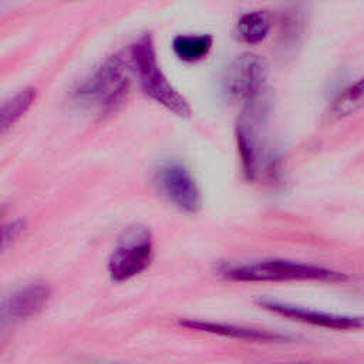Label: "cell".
<instances>
[{
    "label": "cell",
    "mask_w": 364,
    "mask_h": 364,
    "mask_svg": "<svg viewBox=\"0 0 364 364\" xmlns=\"http://www.w3.org/2000/svg\"><path fill=\"white\" fill-rule=\"evenodd\" d=\"M24 226H26V222L21 219L13 220L4 225L1 230V247L6 249L11 242H14L20 236V233L24 230Z\"/></svg>",
    "instance_id": "9a60e30c"
},
{
    "label": "cell",
    "mask_w": 364,
    "mask_h": 364,
    "mask_svg": "<svg viewBox=\"0 0 364 364\" xmlns=\"http://www.w3.org/2000/svg\"><path fill=\"white\" fill-rule=\"evenodd\" d=\"M179 326L186 327L189 330L205 331L210 334H219L223 337H232V338H240V340H249V341H283L287 338L283 334L272 333L269 330L252 328V327H243V326H235V324H226V323L193 320V318L181 320Z\"/></svg>",
    "instance_id": "30bf717a"
},
{
    "label": "cell",
    "mask_w": 364,
    "mask_h": 364,
    "mask_svg": "<svg viewBox=\"0 0 364 364\" xmlns=\"http://www.w3.org/2000/svg\"><path fill=\"white\" fill-rule=\"evenodd\" d=\"M256 304L273 314L316 327L330 328L336 331L364 330V316L328 313L273 299H259L256 300Z\"/></svg>",
    "instance_id": "8992f818"
},
{
    "label": "cell",
    "mask_w": 364,
    "mask_h": 364,
    "mask_svg": "<svg viewBox=\"0 0 364 364\" xmlns=\"http://www.w3.org/2000/svg\"><path fill=\"white\" fill-rule=\"evenodd\" d=\"M272 28V17L266 10H253L245 13L236 23V36L242 43L259 44Z\"/></svg>",
    "instance_id": "8fae6325"
},
{
    "label": "cell",
    "mask_w": 364,
    "mask_h": 364,
    "mask_svg": "<svg viewBox=\"0 0 364 364\" xmlns=\"http://www.w3.org/2000/svg\"><path fill=\"white\" fill-rule=\"evenodd\" d=\"M364 107V75L347 87L334 101L333 112L337 117L350 115Z\"/></svg>",
    "instance_id": "5bb4252c"
},
{
    "label": "cell",
    "mask_w": 364,
    "mask_h": 364,
    "mask_svg": "<svg viewBox=\"0 0 364 364\" xmlns=\"http://www.w3.org/2000/svg\"><path fill=\"white\" fill-rule=\"evenodd\" d=\"M129 57L141 90L146 97L175 115L188 117L191 114L188 101L178 92L161 70L149 34H144L131 46Z\"/></svg>",
    "instance_id": "3957f363"
},
{
    "label": "cell",
    "mask_w": 364,
    "mask_h": 364,
    "mask_svg": "<svg viewBox=\"0 0 364 364\" xmlns=\"http://www.w3.org/2000/svg\"><path fill=\"white\" fill-rule=\"evenodd\" d=\"M266 64L256 54H242L236 57L225 71L222 85L225 94L235 101H249L264 88Z\"/></svg>",
    "instance_id": "52a82bcc"
},
{
    "label": "cell",
    "mask_w": 364,
    "mask_h": 364,
    "mask_svg": "<svg viewBox=\"0 0 364 364\" xmlns=\"http://www.w3.org/2000/svg\"><path fill=\"white\" fill-rule=\"evenodd\" d=\"M219 274L232 282H343L347 279L344 273L328 267L284 259H262L243 263H229L219 267Z\"/></svg>",
    "instance_id": "7a4b0ae2"
},
{
    "label": "cell",
    "mask_w": 364,
    "mask_h": 364,
    "mask_svg": "<svg viewBox=\"0 0 364 364\" xmlns=\"http://www.w3.org/2000/svg\"><path fill=\"white\" fill-rule=\"evenodd\" d=\"M131 57L121 53L109 55L97 71L85 80L75 92L78 101L95 109L98 114H108L117 109L129 91Z\"/></svg>",
    "instance_id": "277c9868"
},
{
    "label": "cell",
    "mask_w": 364,
    "mask_h": 364,
    "mask_svg": "<svg viewBox=\"0 0 364 364\" xmlns=\"http://www.w3.org/2000/svg\"><path fill=\"white\" fill-rule=\"evenodd\" d=\"M154 242L149 229L134 225L124 230L108 259V274L114 282L129 280L149 267Z\"/></svg>",
    "instance_id": "5b68a950"
},
{
    "label": "cell",
    "mask_w": 364,
    "mask_h": 364,
    "mask_svg": "<svg viewBox=\"0 0 364 364\" xmlns=\"http://www.w3.org/2000/svg\"><path fill=\"white\" fill-rule=\"evenodd\" d=\"M272 112V100L266 90L245 102L236 122V141L242 168L249 179H256L266 168L267 121Z\"/></svg>",
    "instance_id": "6da1fadb"
},
{
    "label": "cell",
    "mask_w": 364,
    "mask_h": 364,
    "mask_svg": "<svg viewBox=\"0 0 364 364\" xmlns=\"http://www.w3.org/2000/svg\"><path fill=\"white\" fill-rule=\"evenodd\" d=\"M50 299V289L44 283L24 284L3 299L1 321L14 323L38 313Z\"/></svg>",
    "instance_id": "9c48e42d"
},
{
    "label": "cell",
    "mask_w": 364,
    "mask_h": 364,
    "mask_svg": "<svg viewBox=\"0 0 364 364\" xmlns=\"http://www.w3.org/2000/svg\"><path fill=\"white\" fill-rule=\"evenodd\" d=\"M156 185L161 193L183 212L195 213L200 209V192L191 172L178 162H169L159 168Z\"/></svg>",
    "instance_id": "ba28073f"
},
{
    "label": "cell",
    "mask_w": 364,
    "mask_h": 364,
    "mask_svg": "<svg viewBox=\"0 0 364 364\" xmlns=\"http://www.w3.org/2000/svg\"><path fill=\"white\" fill-rule=\"evenodd\" d=\"M213 44L209 34H179L172 40L175 55L185 63H196L203 60Z\"/></svg>",
    "instance_id": "7c38bea8"
},
{
    "label": "cell",
    "mask_w": 364,
    "mask_h": 364,
    "mask_svg": "<svg viewBox=\"0 0 364 364\" xmlns=\"http://www.w3.org/2000/svg\"><path fill=\"white\" fill-rule=\"evenodd\" d=\"M36 90L28 87L18 91L16 95L3 102L0 111V129L4 134L9 128H11L33 105L36 100Z\"/></svg>",
    "instance_id": "4fadbf2b"
}]
</instances>
